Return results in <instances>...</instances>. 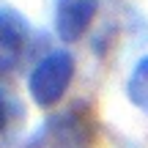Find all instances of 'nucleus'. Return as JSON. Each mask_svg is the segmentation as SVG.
<instances>
[{"mask_svg":"<svg viewBox=\"0 0 148 148\" xmlns=\"http://www.w3.org/2000/svg\"><path fill=\"white\" fill-rule=\"evenodd\" d=\"M27 27L25 16L14 8H0V77L14 74L22 55L27 49Z\"/></svg>","mask_w":148,"mask_h":148,"instance_id":"7ed1b4c3","label":"nucleus"},{"mask_svg":"<svg viewBox=\"0 0 148 148\" xmlns=\"http://www.w3.org/2000/svg\"><path fill=\"white\" fill-rule=\"evenodd\" d=\"M14 115H19L16 99H14V96H8L5 90H0V134L8 129V123L14 121Z\"/></svg>","mask_w":148,"mask_h":148,"instance_id":"423d86ee","label":"nucleus"},{"mask_svg":"<svg viewBox=\"0 0 148 148\" xmlns=\"http://www.w3.org/2000/svg\"><path fill=\"white\" fill-rule=\"evenodd\" d=\"M126 96L137 110H143L148 115V55L134 63V69L126 79Z\"/></svg>","mask_w":148,"mask_h":148,"instance_id":"39448f33","label":"nucleus"},{"mask_svg":"<svg viewBox=\"0 0 148 148\" xmlns=\"http://www.w3.org/2000/svg\"><path fill=\"white\" fill-rule=\"evenodd\" d=\"M74 79V55L69 49H52L47 52L27 77V93L36 101V107L49 110L66 96Z\"/></svg>","mask_w":148,"mask_h":148,"instance_id":"f257e3e1","label":"nucleus"},{"mask_svg":"<svg viewBox=\"0 0 148 148\" xmlns=\"http://www.w3.org/2000/svg\"><path fill=\"white\" fill-rule=\"evenodd\" d=\"M90 121L77 110H69L44 121V126L27 140L25 148H90Z\"/></svg>","mask_w":148,"mask_h":148,"instance_id":"f03ea898","label":"nucleus"},{"mask_svg":"<svg viewBox=\"0 0 148 148\" xmlns=\"http://www.w3.org/2000/svg\"><path fill=\"white\" fill-rule=\"evenodd\" d=\"M99 11V0H58L55 3V33L60 41H79L90 30Z\"/></svg>","mask_w":148,"mask_h":148,"instance_id":"20e7f679","label":"nucleus"}]
</instances>
